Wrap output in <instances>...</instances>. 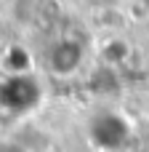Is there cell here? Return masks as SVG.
Instances as JSON below:
<instances>
[{"label": "cell", "instance_id": "6da1fadb", "mask_svg": "<svg viewBox=\"0 0 149 152\" xmlns=\"http://www.w3.org/2000/svg\"><path fill=\"white\" fill-rule=\"evenodd\" d=\"M40 99V88L32 77L16 75L5 86H0V107L5 110H29Z\"/></svg>", "mask_w": 149, "mask_h": 152}, {"label": "cell", "instance_id": "7a4b0ae2", "mask_svg": "<svg viewBox=\"0 0 149 152\" xmlns=\"http://www.w3.org/2000/svg\"><path fill=\"white\" fill-rule=\"evenodd\" d=\"M91 139L104 150H117L128 139V126L117 115H99L91 123Z\"/></svg>", "mask_w": 149, "mask_h": 152}, {"label": "cell", "instance_id": "3957f363", "mask_svg": "<svg viewBox=\"0 0 149 152\" xmlns=\"http://www.w3.org/2000/svg\"><path fill=\"white\" fill-rule=\"evenodd\" d=\"M51 61H53V72L69 75V72H75L77 64H80V48H77L75 43H61V45L53 51Z\"/></svg>", "mask_w": 149, "mask_h": 152}, {"label": "cell", "instance_id": "277c9868", "mask_svg": "<svg viewBox=\"0 0 149 152\" xmlns=\"http://www.w3.org/2000/svg\"><path fill=\"white\" fill-rule=\"evenodd\" d=\"M0 152H21V150H16V147H11V144H3Z\"/></svg>", "mask_w": 149, "mask_h": 152}, {"label": "cell", "instance_id": "5b68a950", "mask_svg": "<svg viewBox=\"0 0 149 152\" xmlns=\"http://www.w3.org/2000/svg\"><path fill=\"white\" fill-rule=\"evenodd\" d=\"M147 115H149V96H147Z\"/></svg>", "mask_w": 149, "mask_h": 152}]
</instances>
